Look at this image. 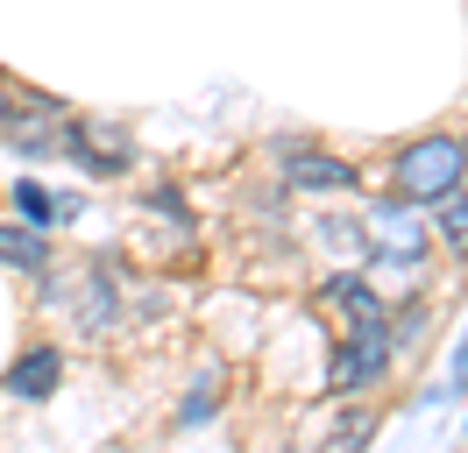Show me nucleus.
I'll return each instance as SVG.
<instances>
[{
    "label": "nucleus",
    "instance_id": "obj_1",
    "mask_svg": "<svg viewBox=\"0 0 468 453\" xmlns=\"http://www.w3.org/2000/svg\"><path fill=\"white\" fill-rule=\"evenodd\" d=\"M454 184H462V142L454 135H419L398 156V198L405 205H440Z\"/></svg>",
    "mask_w": 468,
    "mask_h": 453
},
{
    "label": "nucleus",
    "instance_id": "obj_2",
    "mask_svg": "<svg viewBox=\"0 0 468 453\" xmlns=\"http://www.w3.org/2000/svg\"><path fill=\"white\" fill-rule=\"evenodd\" d=\"M7 149L22 156H64V135H71V107H58L50 92H22L7 100V121H0Z\"/></svg>",
    "mask_w": 468,
    "mask_h": 453
},
{
    "label": "nucleus",
    "instance_id": "obj_3",
    "mask_svg": "<svg viewBox=\"0 0 468 453\" xmlns=\"http://www.w3.org/2000/svg\"><path fill=\"white\" fill-rule=\"evenodd\" d=\"M64 156L92 177H121V170L135 163V142L121 128L114 113H71V135H64Z\"/></svg>",
    "mask_w": 468,
    "mask_h": 453
},
{
    "label": "nucleus",
    "instance_id": "obj_4",
    "mask_svg": "<svg viewBox=\"0 0 468 453\" xmlns=\"http://www.w3.org/2000/svg\"><path fill=\"white\" fill-rule=\"evenodd\" d=\"M390 326H348V340L334 347V390L355 396V390H369L383 368H390Z\"/></svg>",
    "mask_w": 468,
    "mask_h": 453
},
{
    "label": "nucleus",
    "instance_id": "obj_5",
    "mask_svg": "<svg viewBox=\"0 0 468 453\" xmlns=\"http://www.w3.org/2000/svg\"><path fill=\"white\" fill-rule=\"evenodd\" d=\"M58 383H64L58 347H29L22 362L7 368V396H15V404H43V396H58Z\"/></svg>",
    "mask_w": 468,
    "mask_h": 453
},
{
    "label": "nucleus",
    "instance_id": "obj_6",
    "mask_svg": "<svg viewBox=\"0 0 468 453\" xmlns=\"http://www.w3.org/2000/svg\"><path fill=\"white\" fill-rule=\"evenodd\" d=\"M348 177L355 170L341 163V156H320V149H292V156H284V184H292V192H341Z\"/></svg>",
    "mask_w": 468,
    "mask_h": 453
},
{
    "label": "nucleus",
    "instance_id": "obj_7",
    "mask_svg": "<svg viewBox=\"0 0 468 453\" xmlns=\"http://www.w3.org/2000/svg\"><path fill=\"white\" fill-rule=\"evenodd\" d=\"M326 305L341 311L348 326H383V298L369 290V277H348V269L326 277Z\"/></svg>",
    "mask_w": 468,
    "mask_h": 453
},
{
    "label": "nucleus",
    "instance_id": "obj_8",
    "mask_svg": "<svg viewBox=\"0 0 468 453\" xmlns=\"http://www.w3.org/2000/svg\"><path fill=\"white\" fill-rule=\"evenodd\" d=\"M114 298H121V283H114V269H107V262H100V269H92L86 277V305H79V333H114Z\"/></svg>",
    "mask_w": 468,
    "mask_h": 453
},
{
    "label": "nucleus",
    "instance_id": "obj_9",
    "mask_svg": "<svg viewBox=\"0 0 468 453\" xmlns=\"http://www.w3.org/2000/svg\"><path fill=\"white\" fill-rule=\"evenodd\" d=\"M0 262L43 277V269H50V241H43V226H0Z\"/></svg>",
    "mask_w": 468,
    "mask_h": 453
},
{
    "label": "nucleus",
    "instance_id": "obj_10",
    "mask_svg": "<svg viewBox=\"0 0 468 453\" xmlns=\"http://www.w3.org/2000/svg\"><path fill=\"white\" fill-rule=\"evenodd\" d=\"M15 205L29 213V226H58V220H71V213H79L71 198H50V192H43V184H29V177L15 184Z\"/></svg>",
    "mask_w": 468,
    "mask_h": 453
},
{
    "label": "nucleus",
    "instance_id": "obj_11",
    "mask_svg": "<svg viewBox=\"0 0 468 453\" xmlns=\"http://www.w3.org/2000/svg\"><path fill=\"white\" fill-rule=\"evenodd\" d=\"M369 432H377V411H355V418L341 425V432H334L320 453H362V447H369Z\"/></svg>",
    "mask_w": 468,
    "mask_h": 453
},
{
    "label": "nucleus",
    "instance_id": "obj_12",
    "mask_svg": "<svg viewBox=\"0 0 468 453\" xmlns=\"http://www.w3.org/2000/svg\"><path fill=\"white\" fill-rule=\"evenodd\" d=\"M440 241H447V248H468V198H447V205H440Z\"/></svg>",
    "mask_w": 468,
    "mask_h": 453
},
{
    "label": "nucleus",
    "instance_id": "obj_13",
    "mask_svg": "<svg viewBox=\"0 0 468 453\" xmlns=\"http://www.w3.org/2000/svg\"><path fill=\"white\" fill-rule=\"evenodd\" d=\"M7 100H15V92H7V85H0V121H7Z\"/></svg>",
    "mask_w": 468,
    "mask_h": 453
},
{
    "label": "nucleus",
    "instance_id": "obj_14",
    "mask_svg": "<svg viewBox=\"0 0 468 453\" xmlns=\"http://www.w3.org/2000/svg\"><path fill=\"white\" fill-rule=\"evenodd\" d=\"M462 170H468V135H462Z\"/></svg>",
    "mask_w": 468,
    "mask_h": 453
}]
</instances>
